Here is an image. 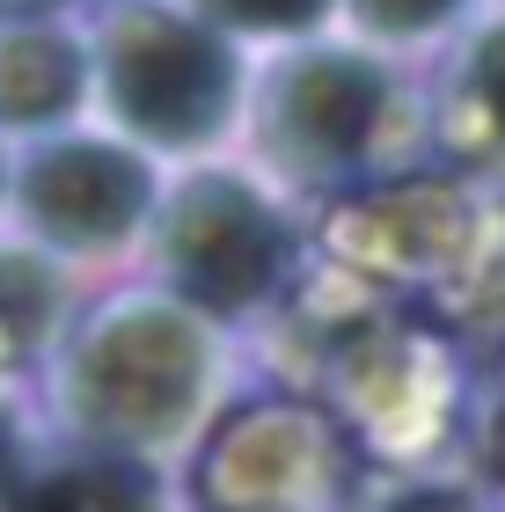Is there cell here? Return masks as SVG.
I'll list each match as a JSON object with an SVG mask.
<instances>
[{
    "instance_id": "1",
    "label": "cell",
    "mask_w": 505,
    "mask_h": 512,
    "mask_svg": "<svg viewBox=\"0 0 505 512\" xmlns=\"http://www.w3.org/2000/svg\"><path fill=\"white\" fill-rule=\"evenodd\" d=\"M74 417L103 439H169L198 395V352L162 315H132L74 366Z\"/></svg>"
},
{
    "instance_id": "2",
    "label": "cell",
    "mask_w": 505,
    "mask_h": 512,
    "mask_svg": "<svg viewBox=\"0 0 505 512\" xmlns=\"http://www.w3.org/2000/svg\"><path fill=\"white\" fill-rule=\"evenodd\" d=\"M227 88H235L227 52L169 15H132L110 37V96H118L125 125H140L162 147L213 132L227 110Z\"/></svg>"
},
{
    "instance_id": "3",
    "label": "cell",
    "mask_w": 505,
    "mask_h": 512,
    "mask_svg": "<svg viewBox=\"0 0 505 512\" xmlns=\"http://www.w3.org/2000/svg\"><path fill=\"white\" fill-rule=\"evenodd\" d=\"M176 278L183 293L205 308H242L279 278V227L257 198H242L235 183H198L176 205Z\"/></svg>"
},
{
    "instance_id": "4",
    "label": "cell",
    "mask_w": 505,
    "mask_h": 512,
    "mask_svg": "<svg viewBox=\"0 0 505 512\" xmlns=\"http://www.w3.org/2000/svg\"><path fill=\"white\" fill-rule=\"evenodd\" d=\"M315 498H330V439L286 410L235 425L213 469H198V505L213 512H308Z\"/></svg>"
},
{
    "instance_id": "5",
    "label": "cell",
    "mask_w": 505,
    "mask_h": 512,
    "mask_svg": "<svg viewBox=\"0 0 505 512\" xmlns=\"http://www.w3.org/2000/svg\"><path fill=\"white\" fill-rule=\"evenodd\" d=\"M140 198H147L140 169H132L125 154H103V147H66L52 161H37L30 191H22V205H30L59 242H110V235H125L132 213H140Z\"/></svg>"
},
{
    "instance_id": "6",
    "label": "cell",
    "mask_w": 505,
    "mask_h": 512,
    "mask_svg": "<svg viewBox=\"0 0 505 512\" xmlns=\"http://www.w3.org/2000/svg\"><path fill=\"white\" fill-rule=\"evenodd\" d=\"M374 103H381L374 74H359V66H344V59H315L286 81V132L301 139L315 161H337V154L359 147Z\"/></svg>"
},
{
    "instance_id": "7",
    "label": "cell",
    "mask_w": 505,
    "mask_h": 512,
    "mask_svg": "<svg viewBox=\"0 0 505 512\" xmlns=\"http://www.w3.org/2000/svg\"><path fill=\"white\" fill-rule=\"evenodd\" d=\"M0 512H162V498L132 461H44L0 491Z\"/></svg>"
},
{
    "instance_id": "8",
    "label": "cell",
    "mask_w": 505,
    "mask_h": 512,
    "mask_svg": "<svg viewBox=\"0 0 505 512\" xmlns=\"http://www.w3.org/2000/svg\"><path fill=\"white\" fill-rule=\"evenodd\" d=\"M66 96H74V52L52 30H0V110L30 125Z\"/></svg>"
},
{
    "instance_id": "9",
    "label": "cell",
    "mask_w": 505,
    "mask_h": 512,
    "mask_svg": "<svg viewBox=\"0 0 505 512\" xmlns=\"http://www.w3.org/2000/svg\"><path fill=\"white\" fill-rule=\"evenodd\" d=\"M454 118H484V147H505V30L484 37V52H476V81Z\"/></svg>"
},
{
    "instance_id": "10",
    "label": "cell",
    "mask_w": 505,
    "mask_h": 512,
    "mask_svg": "<svg viewBox=\"0 0 505 512\" xmlns=\"http://www.w3.org/2000/svg\"><path fill=\"white\" fill-rule=\"evenodd\" d=\"M213 8L235 22H257V30H293V22L323 15V0H213Z\"/></svg>"
},
{
    "instance_id": "11",
    "label": "cell",
    "mask_w": 505,
    "mask_h": 512,
    "mask_svg": "<svg viewBox=\"0 0 505 512\" xmlns=\"http://www.w3.org/2000/svg\"><path fill=\"white\" fill-rule=\"evenodd\" d=\"M447 8H454V0H366V15L388 22V30H418V22L447 15Z\"/></svg>"
},
{
    "instance_id": "12",
    "label": "cell",
    "mask_w": 505,
    "mask_h": 512,
    "mask_svg": "<svg viewBox=\"0 0 505 512\" xmlns=\"http://www.w3.org/2000/svg\"><path fill=\"white\" fill-rule=\"evenodd\" d=\"M498 469H505V417H498Z\"/></svg>"
},
{
    "instance_id": "13",
    "label": "cell",
    "mask_w": 505,
    "mask_h": 512,
    "mask_svg": "<svg viewBox=\"0 0 505 512\" xmlns=\"http://www.w3.org/2000/svg\"><path fill=\"white\" fill-rule=\"evenodd\" d=\"M0 491H8V447H0Z\"/></svg>"
}]
</instances>
